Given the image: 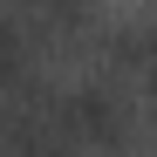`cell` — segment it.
Listing matches in <instances>:
<instances>
[{"instance_id": "cell-1", "label": "cell", "mask_w": 157, "mask_h": 157, "mask_svg": "<svg viewBox=\"0 0 157 157\" xmlns=\"http://www.w3.org/2000/svg\"><path fill=\"white\" fill-rule=\"evenodd\" d=\"M55 123L68 130L75 150H96V157H137V116H130V102L102 82H82L62 96Z\"/></svg>"}, {"instance_id": "cell-3", "label": "cell", "mask_w": 157, "mask_h": 157, "mask_svg": "<svg viewBox=\"0 0 157 157\" xmlns=\"http://www.w3.org/2000/svg\"><path fill=\"white\" fill-rule=\"evenodd\" d=\"M28 55H34V48H28V34H21V21L0 14V96L28 82Z\"/></svg>"}, {"instance_id": "cell-5", "label": "cell", "mask_w": 157, "mask_h": 157, "mask_svg": "<svg viewBox=\"0 0 157 157\" xmlns=\"http://www.w3.org/2000/svg\"><path fill=\"white\" fill-rule=\"evenodd\" d=\"M34 14L48 21V28H82V21H89V0H34Z\"/></svg>"}, {"instance_id": "cell-4", "label": "cell", "mask_w": 157, "mask_h": 157, "mask_svg": "<svg viewBox=\"0 0 157 157\" xmlns=\"http://www.w3.org/2000/svg\"><path fill=\"white\" fill-rule=\"evenodd\" d=\"M109 55H116L123 68H157V28H123Z\"/></svg>"}, {"instance_id": "cell-2", "label": "cell", "mask_w": 157, "mask_h": 157, "mask_svg": "<svg viewBox=\"0 0 157 157\" xmlns=\"http://www.w3.org/2000/svg\"><path fill=\"white\" fill-rule=\"evenodd\" d=\"M21 96H28V82L0 96L14 102V109H0V157H82L55 116H41V102H21Z\"/></svg>"}]
</instances>
